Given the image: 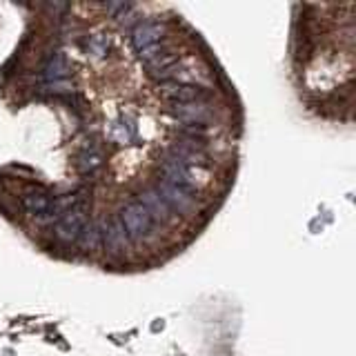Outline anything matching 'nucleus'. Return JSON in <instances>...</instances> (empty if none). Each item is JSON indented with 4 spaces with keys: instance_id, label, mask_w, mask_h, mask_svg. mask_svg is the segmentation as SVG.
<instances>
[{
    "instance_id": "obj_2",
    "label": "nucleus",
    "mask_w": 356,
    "mask_h": 356,
    "mask_svg": "<svg viewBox=\"0 0 356 356\" xmlns=\"http://www.w3.org/2000/svg\"><path fill=\"white\" fill-rule=\"evenodd\" d=\"M154 189L163 196V200L172 207V211L178 216H192L200 207V189L194 187H181L174 183H167L163 178H159V183L154 185Z\"/></svg>"
},
{
    "instance_id": "obj_8",
    "label": "nucleus",
    "mask_w": 356,
    "mask_h": 356,
    "mask_svg": "<svg viewBox=\"0 0 356 356\" xmlns=\"http://www.w3.org/2000/svg\"><path fill=\"white\" fill-rule=\"evenodd\" d=\"M165 40V22L161 18H149V20H140L136 27L131 29V44L136 54L154 47Z\"/></svg>"
},
{
    "instance_id": "obj_9",
    "label": "nucleus",
    "mask_w": 356,
    "mask_h": 356,
    "mask_svg": "<svg viewBox=\"0 0 356 356\" xmlns=\"http://www.w3.org/2000/svg\"><path fill=\"white\" fill-rule=\"evenodd\" d=\"M138 203L147 209V214L152 216L154 222H161V225H170V222L176 218V214L172 211V207L165 203L163 196L156 192L154 187H147V189H143L140 192V198H138Z\"/></svg>"
},
{
    "instance_id": "obj_15",
    "label": "nucleus",
    "mask_w": 356,
    "mask_h": 356,
    "mask_svg": "<svg viewBox=\"0 0 356 356\" xmlns=\"http://www.w3.org/2000/svg\"><path fill=\"white\" fill-rule=\"evenodd\" d=\"M134 134H136V127H134L127 118L111 122V127H109V138L116 145H129L134 140Z\"/></svg>"
},
{
    "instance_id": "obj_14",
    "label": "nucleus",
    "mask_w": 356,
    "mask_h": 356,
    "mask_svg": "<svg viewBox=\"0 0 356 356\" xmlns=\"http://www.w3.org/2000/svg\"><path fill=\"white\" fill-rule=\"evenodd\" d=\"M176 134L181 140H192V143H203L214 136V127L211 125H178Z\"/></svg>"
},
{
    "instance_id": "obj_5",
    "label": "nucleus",
    "mask_w": 356,
    "mask_h": 356,
    "mask_svg": "<svg viewBox=\"0 0 356 356\" xmlns=\"http://www.w3.org/2000/svg\"><path fill=\"white\" fill-rule=\"evenodd\" d=\"M170 118L176 125H211L216 118V111L209 103H183L170 107Z\"/></svg>"
},
{
    "instance_id": "obj_13",
    "label": "nucleus",
    "mask_w": 356,
    "mask_h": 356,
    "mask_svg": "<svg viewBox=\"0 0 356 356\" xmlns=\"http://www.w3.org/2000/svg\"><path fill=\"white\" fill-rule=\"evenodd\" d=\"M20 205L29 216H33L38 220L40 216L47 214V209L51 205V196L47 192H42V189H29V192L22 194Z\"/></svg>"
},
{
    "instance_id": "obj_12",
    "label": "nucleus",
    "mask_w": 356,
    "mask_h": 356,
    "mask_svg": "<svg viewBox=\"0 0 356 356\" xmlns=\"http://www.w3.org/2000/svg\"><path fill=\"white\" fill-rule=\"evenodd\" d=\"M103 225H105V220H87L81 236L76 241L78 248L89 254L103 250Z\"/></svg>"
},
{
    "instance_id": "obj_3",
    "label": "nucleus",
    "mask_w": 356,
    "mask_h": 356,
    "mask_svg": "<svg viewBox=\"0 0 356 356\" xmlns=\"http://www.w3.org/2000/svg\"><path fill=\"white\" fill-rule=\"evenodd\" d=\"M159 96L170 100L172 105H183V103H209L211 92L207 87L192 81H167V83H159Z\"/></svg>"
},
{
    "instance_id": "obj_1",
    "label": "nucleus",
    "mask_w": 356,
    "mask_h": 356,
    "mask_svg": "<svg viewBox=\"0 0 356 356\" xmlns=\"http://www.w3.org/2000/svg\"><path fill=\"white\" fill-rule=\"evenodd\" d=\"M118 220H120L122 229H125L129 243L140 245V243H147L149 238H154L156 222L152 220L147 209H145L138 200H129V203L122 205L118 211Z\"/></svg>"
},
{
    "instance_id": "obj_17",
    "label": "nucleus",
    "mask_w": 356,
    "mask_h": 356,
    "mask_svg": "<svg viewBox=\"0 0 356 356\" xmlns=\"http://www.w3.org/2000/svg\"><path fill=\"white\" fill-rule=\"evenodd\" d=\"M109 49V38L105 33H94V36L87 38V56H92V58H103Z\"/></svg>"
},
{
    "instance_id": "obj_10",
    "label": "nucleus",
    "mask_w": 356,
    "mask_h": 356,
    "mask_svg": "<svg viewBox=\"0 0 356 356\" xmlns=\"http://www.w3.org/2000/svg\"><path fill=\"white\" fill-rule=\"evenodd\" d=\"M127 234L122 229L118 216H114L109 222L103 225V250L111 256H120L127 252Z\"/></svg>"
},
{
    "instance_id": "obj_4",
    "label": "nucleus",
    "mask_w": 356,
    "mask_h": 356,
    "mask_svg": "<svg viewBox=\"0 0 356 356\" xmlns=\"http://www.w3.org/2000/svg\"><path fill=\"white\" fill-rule=\"evenodd\" d=\"M159 174L167 183H174L181 187H194V189H200V183H203L207 176V172L200 170V167L183 165V163L170 159V156H165V161L159 165Z\"/></svg>"
},
{
    "instance_id": "obj_6",
    "label": "nucleus",
    "mask_w": 356,
    "mask_h": 356,
    "mask_svg": "<svg viewBox=\"0 0 356 356\" xmlns=\"http://www.w3.org/2000/svg\"><path fill=\"white\" fill-rule=\"evenodd\" d=\"M89 220L87 216V205H81L76 209H70L67 214H63L58 220L54 222V236L65 245H72L78 241L81 232L85 227V222Z\"/></svg>"
},
{
    "instance_id": "obj_16",
    "label": "nucleus",
    "mask_w": 356,
    "mask_h": 356,
    "mask_svg": "<svg viewBox=\"0 0 356 356\" xmlns=\"http://www.w3.org/2000/svg\"><path fill=\"white\" fill-rule=\"evenodd\" d=\"M100 165H103V154L98 149H85L78 156V172L83 176H92L96 170H100Z\"/></svg>"
},
{
    "instance_id": "obj_11",
    "label": "nucleus",
    "mask_w": 356,
    "mask_h": 356,
    "mask_svg": "<svg viewBox=\"0 0 356 356\" xmlns=\"http://www.w3.org/2000/svg\"><path fill=\"white\" fill-rule=\"evenodd\" d=\"M72 74V67H70V60H67V56L63 51H54L49 54V58L44 60L42 65V83H63L67 81V76Z\"/></svg>"
},
{
    "instance_id": "obj_7",
    "label": "nucleus",
    "mask_w": 356,
    "mask_h": 356,
    "mask_svg": "<svg viewBox=\"0 0 356 356\" xmlns=\"http://www.w3.org/2000/svg\"><path fill=\"white\" fill-rule=\"evenodd\" d=\"M167 156L183 165H189V167H200V170H205V167L211 163V156L209 152L205 149L203 143H192V140H178L174 143Z\"/></svg>"
}]
</instances>
